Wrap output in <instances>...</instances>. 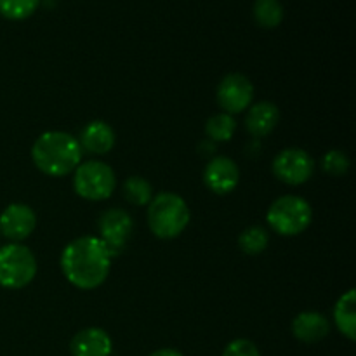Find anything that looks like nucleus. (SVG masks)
Returning a JSON list of instances; mask_svg holds the SVG:
<instances>
[{
    "instance_id": "obj_1",
    "label": "nucleus",
    "mask_w": 356,
    "mask_h": 356,
    "mask_svg": "<svg viewBox=\"0 0 356 356\" xmlns=\"http://www.w3.org/2000/svg\"><path fill=\"white\" fill-rule=\"evenodd\" d=\"M111 254L99 236H80L70 242L61 254V270L76 289L92 291L103 285L110 273Z\"/></svg>"
},
{
    "instance_id": "obj_2",
    "label": "nucleus",
    "mask_w": 356,
    "mask_h": 356,
    "mask_svg": "<svg viewBox=\"0 0 356 356\" xmlns=\"http://www.w3.org/2000/svg\"><path fill=\"white\" fill-rule=\"evenodd\" d=\"M31 159L38 170L52 177L75 172L82 160V148L68 132L47 131L38 136L31 148Z\"/></svg>"
},
{
    "instance_id": "obj_3",
    "label": "nucleus",
    "mask_w": 356,
    "mask_h": 356,
    "mask_svg": "<svg viewBox=\"0 0 356 356\" xmlns=\"http://www.w3.org/2000/svg\"><path fill=\"white\" fill-rule=\"evenodd\" d=\"M148 225L156 238L172 240L190 225V209L179 195L163 191L148 204Z\"/></svg>"
},
{
    "instance_id": "obj_4",
    "label": "nucleus",
    "mask_w": 356,
    "mask_h": 356,
    "mask_svg": "<svg viewBox=\"0 0 356 356\" xmlns=\"http://www.w3.org/2000/svg\"><path fill=\"white\" fill-rule=\"evenodd\" d=\"M312 205L301 197L285 195L270 205L266 221L275 233L282 236H294L312 225Z\"/></svg>"
},
{
    "instance_id": "obj_5",
    "label": "nucleus",
    "mask_w": 356,
    "mask_h": 356,
    "mask_svg": "<svg viewBox=\"0 0 356 356\" xmlns=\"http://www.w3.org/2000/svg\"><path fill=\"white\" fill-rule=\"evenodd\" d=\"M37 275V259L28 247L9 243L0 247V287L23 289Z\"/></svg>"
},
{
    "instance_id": "obj_6",
    "label": "nucleus",
    "mask_w": 356,
    "mask_h": 356,
    "mask_svg": "<svg viewBox=\"0 0 356 356\" xmlns=\"http://www.w3.org/2000/svg\"><path fill=\"white\" fill-rule=\"evenodd\" d=\"M117 186L113 169L99 160H89L75 169L73 188L86 200L101 202L111 197Z\"/></svg>"
},
{
    "instance_id": "obj_7",
    "label": "nucleus",
    "mask_w": 356,
    "mask_h": 356,
    "mask_svg": "<svg viewBox=\"0 0 356 356\" xmlns=\"http://www.w3.org/2000/svg\"><path fill=\"white\" fill-rule=\"evenodd\" d=\"M97 228H99L101 242L110 250L111 257H115L124 252V249L127 247L132 229H134V221L127 211L115 207L108 209L101 214Z\"/></svg>"
},
{
    "instance_id": "obj_8",
    "label": "nucleus",
    "mask_w": 356,
    "mask_h": 356,
    "mask_svg": "<svg viewBox=\"0 0 356 356\" xmlns=\"http://www.w3.org/2000/svg\"><path fill=\"white\" fill-rule=\"evenodd\" d=\"M315 172V160L301 148L282 149L273 160V174L282 183L299 186Z\"/></svg>"
},
{
    "instance_id": "obj_9",
    "label": "nucleus",
    "mask_w": 356,
    "mask_h": 356,
    "mask_svg": "<svg viewBox=\"0 0 356 356\" xmlns=\"http://www.w3.org/2000/svg\"><path fill=\"white\" fill-rule=\"evenodd\" d=\"M254 97V86L242 73H229L218 87V103L225 113H242L250 106Z\"/></svg>"
},
{
    "instance_id": "obj_10",
    "label": "nucleus",
    "mask_w": 356,
    "mask_h": 356,
    "mask_svg": "<svg viewBox=\"0 0 356 356\" xmlns=\"http://www.w3.org/2000/svg\"><path fill=\"white\" fill-rule=\"evenodd\" d=\"M37 226L33 209L24 204H10L0 214V233L14 243L28 238Z\"/></svg>"
},
{
    "instance_id": "obj_11",
    "label": "nucleus",
    "mask_w": 356,
    "mask_h": 356,
    "mask_svg": "<svg viewBox=\"0 0 356 356\" xmlns=\"http://www.w3.org/2000/svg\"><path fill=\"white\" fill-rule=\"evenodd\" d=\"M238 165L228 156H216L207 163L204 170L205 186L218 195L232 193L236 184H238Z\"/></svg>"
},
{
    "instance_id": "obj_12",
    "label": "nucleus",
    "mask_w": 356,
    "mask_h": 356,
    "mask_svg": "<svg viewBox=\"0 0 356 356\" xmlns=\"http://www.w3.org/2000/svg\"><path fill=\"white\" fill-rule=\"evenodd\" d=\"M113 350L111 337L99 327H89L75 334L70 343L73 356H110Z\"/></svg>"
},
{
    "instance_id": "obj_13",
    "label": "nucleus",
    "mask_w": 356,
    "mask_h": 356,
    "mask_svg": "<svg viewBox=\"0 0 356 356\" xmlns=\"http://www.w3.org/2000/svg\"><path fill=\"white\" fill-rule=\"evenodd\" d=\"M76 141L80 148L90 155H106L115 146V132L106 122L94 120L82 129Z\"/></svg>"
},
{
    "instance_id": "obj_14",
    "label": "nucleus",
    "mask_w": 356,
    "mask_h": 356,
    "mask_svg": "<svg viewBox=\"0 0 356 356\" xmlns=\"http://www.w3.org/2000/svg\"><path fill=\"white\" fill-rule=\"evenodd\" d=\"M330 332V323L325 315L318 312H302L292 322V334L301 343L313 344L325 339Z\"/></svg>"
},
{
    "instance_id": "obj_15",
    "label": "nucleus",
    "mask_w": 356,
    "mask_h": 356,
    "mask_svg": "<svg viewBox=\"0 0 356 356\" xmlns=\"http://www.w3.org/2000/svg\"><path fill=\"white\" fill-rule=\"evenodd\" d=\"M280 120V111L277 104L270 101H259L249 110L245 117V127L254 138H264L277 127Z\"/></svg>"
},
{
    "instance_id": "obj_16",
    "label": "nucleus",
    "mask_w": 356,
    "mask_h": 356,
    "mask_svg": "<svg viewBox=\"0 0 356 356\" xmlns=\"http://www.w3.org/2000/svg\"><path fill=\"white\" fill-rule=\"evenodd\" d=\"M356 294L355 289H350L346 294L339 298V301L334 306V320H336L337 329L343 336L350 341L356 339V313H355Z\"/></svg>"
},
{
    "instance_id": "obj_17",
    "label": "nucleus",
    "mask_w": 356,
    "mask_h": 356,
    "mask_svg": "<svg viewBox=\"0 0 356 356\" xmlns=\"http://www.w3.org/2000/svg\"><path fill=\"white\" fill-rule=\"evenodd\" d=\"M236 131V122L233 118V115L229 113H218V115H212L211 118L207 120L205 124V134L211 141L216 143H225L229 141L233 138Z\"/></svg>"
},
{
    "instance_id": "obj_18",
    "label": "nucleus",
    "mask_w": 356,
    "mask_h": 356,
    "mask_svg": "<svg viewBox=\"0 0 356 356\" xmlns=\"http://www.w3.org/2000/svg\"><path fill=\"white\" fill-rule=\"evenodd\" d=\"M122 191H124V198L132 205H148L153 198V188L145 177L141 176H131L125 179L124 186H122Z\"/></svg>"
},
{
    "instance_id": "obj_19",
    "label": "nucleus",
    "mask_w": 356,
    "mask_h": 356,
    "mask_svg": "<svg viewBox=\"0 0 356 356\" xmlns=\"http://www.w3.org/2000/svg\"><path fill=\"white\" fill-rule=\"evenodd\" d=\"M268 243H270V235L263 226H249L238 236L240 250L249 256H257V254L264 252Z\"/></svg>"
},
{
    "instance_id": "obj_20",
    "label": "nucleus",
    "mask_w": 356,
    "mask_h": 356,
    "mask_svg": "<svg viewBox=\"0 0 356 356\" xmlns=\"http://www.w3.org/2000/svg\"><path fill=\"white\" fill-rule=\"evenodd\" d=\"M254 19L263 28H277L284 19V7L278 0H256Z\"/></svg>"
},
{
    "instance_id": "obj_21",
    "label": "nucleus",
    "mask_w": 356,
    "mask_h": 356,
    "mask_svg": "<svg viewBox=\"0 0 356 356\" xmlns=\"http://www.w3.org/2000/svg\"><path fill=\"white\" fill-rule=\"evenodd\" d=\"M40 0H0V14L7 19L19 21L31 16Z\"/></svg>"
},
{
    "instance_id": "obj_22",
    "label": "nucleus",
    "mask_w": 356,
    "mask_h": 356,
    "mask_svg": "<svg viewBox=\"0 0 356 356\" xmlns=\"http://www.w3.org/2000/svg\"><path fill=\"white\" fill-rule=\"evenodd\" d=\"M322 169L330 176H343L350 170V159L341 149H330L322 159Z\"/></svg>"
},
{
    "instance_id": "obj_23",
    "label": "nucleus",
    "mask_w": 356,
    "mask_h": 356,
    "mask_svg": "<svg viewBox=\"0 0 356 356\" xmlns=\"http://www.w3.org/2000/svg\"><path fill=\"white\" fill-rule=\"evenodd\" d=\"M222 356H261V353L252 341L235 339L225 348Z\"/></svg>"
},
{
    "instance_id": "obj_24",
    "label": "nucleus",
    "mask_w": 356,
    "mask_h": 356,
    "mask_svg": "<svg viewBox=\"0 0 356 356\" xmlns=\"http://www.w3.org/2000/svg\"><path fill=\"white\" fill-rule=\"evenodd\" d=\"M149 356H183V353H179L177 350H170V348H163V350L153 351Z\"/></svg>"
}]
</instances>
